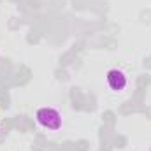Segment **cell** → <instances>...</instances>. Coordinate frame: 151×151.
I'll return each instance as SVG.
<instances>
[{
	"mask_svg": "<svg viewBox=\"0 0 151 151\" xmlns=\"http://www.w3.org/2000/svg\"><path fill=\"white\" fill-rule=\"evenodd\" d=\"M35 119H37V123L42 128L51 130V132L60 130L62 125H63V116H62V113L56 107H51V106L39 107L37 111H35Z\"/></svg>",
	"mask_w": 151,
	"mask_h": 151,
	"instance_id": "cell-1",
	"label": "cell"
},
{
	"mask_svg": "<svg viewBox=\"0 0 151 151\" xmlns=\"http://www.w3.org/2000/svg\"><path fill=\"white\" fill-rule=\"evenodd\" d=\"M106 83L107 86L113 90V91H123L128 84V77H127V72L114 67V69H109L107 74H106Z\"/></svg>",
	"mask_w": 151,
	"mask_h": 151,
	"instance_id": "cell-2",
	"label": "cell"
}]
</instances>
